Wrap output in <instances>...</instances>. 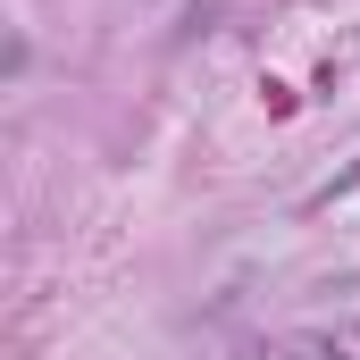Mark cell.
I'll return each mask as SVG.
<instances>
[{
	"label": "cell",
	"mask_w": 360,
	"mask_h": 360,
	"mask_svg": "<svg viewBox=\"0 0 360 360\" xmlns=\"http://www.w3.org/2000/svg\"><path fill=\"white\" fill-rule=\"evenodd\" d=\"M293 352H302V360H360V319H344V327H310V335H293Z\"/></svg>",
	"instance_id": "obj_1"
}]
</instances>
